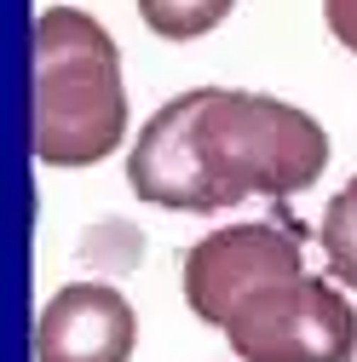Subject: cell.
<instances>
[{
    "mask_svg": "<svg viewBox=\"0 0 357 362\" xmlns=\"http://www.w3.org/2000/svg\"><path fill=\"white\" fill-rule=\"evenodd\" d=\"M29 144L47 167H93L127 132V86L115 35L81 6L35 18V86Z\"/></svg>",
    "mask_w": 357,
    "mask_h": 362,
    "instance_id": "2",
    "label": "cell"
},
{
    "mask_svg": "<svg viewBox=\"0 0 357 362\" xmlns=\"http://www.w3.org/2000/svg\"><path fill=\"white\" fill-rule=\"evenodd\" d=\"M231 6H237V0H139V18L162 40H196V35L225 23Z\"/></svg>",
    "mask_w": 357,
    "mask_h": 362,
    "instance_id": "6",
    "label": "cell"
},
{
    "mask_svg": "<svg viewBox=\"0 0 357 362\" xmlns=\"http://www.w3.org/2000/svg\"><path fill=\"white\" fill-rule=\"evenodd\" d=\"M305 270V224L271 218V224H219L185 253V305L202 322L225 328L231 310L265 288Z\"/></svg>",
    "mask_w": 357,
    "mask_h": 362,
    "instance_id": "4",
    "label": "cell"
},
{
    "mask_svg": "<svg viewBox=\"0 0 357 362\" xmlns=\"http://www.w3.org/2000/svg\"><path fill=\"white\" fill-rule=\"evenodd\" d=\"M225 339L242 362H351L357 310L329 276H283L254 288L225 322Z\"/></svg>",
    "mask_w": 357,
    "mask_h": 362,
    "instance_id": "3",
    "label": "cell"
},
{
    "mask_svg": "<svg viewBox=\"0 0 357 362\" xmlns=\"http://www.w3.org/2000/svg\"><path fill=\"white\" fill-rule=\"evenodd\" d=\"M323 18L346 52H357V0H323Z\"/></svg>",
    "mask_w": 357,
    "mask_h": 362,
    "instance_id": "8",
    "label": "cell"
},
{
    "mask_svg": "<svg viewBox=\"0 0 357 362\" xmlns=\"http://www.w3.org/2000/svg\"><path fill=\"white\" fill-rule=\"evenodd\" d=\"M323 253H329L334 282L357 293V178H346L323 213Z\"/></svg>",
    "mask_w": 357,
    "mask_h": 362,
    "instance_id": "7",
    "label": "cell"
},
{
    "mask_svg": "<svg viewBox=\"0 0 357 362\" xmlns=\"http://www.w3.org/2000/svg\"><path fill=\"white\" fill-rule=\"evenodd\" d=\"M139 316L110 282H69L35 322V362H127Z\"/></svg>",
    "mask_w": 357,
    "mask_h": 362,
    "instance_id": "5",
    "label": "cell"
},
{
    "mask_svg": "<svg viewBox=\"0 0 357 362\" xmlns=\"http://www.w3.org/2000/svg\"><path fill=\"white\" fill-rule=\"evenodd\" d=\"M329 167V132L271 93L196 86L150 115L127 156L139 202L173 213H225L248 196L288 202Z\"/></svg>",
    "mask_w": 357,
    "mask_h": 362,
    "instance_id": "1",
    "label": "cell"
}]
</instances>
